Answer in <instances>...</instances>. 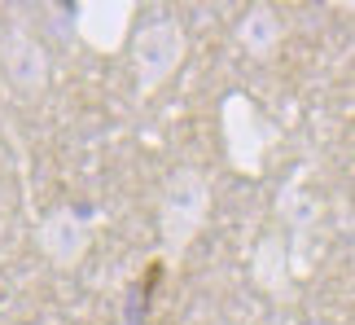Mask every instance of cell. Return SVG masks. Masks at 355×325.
Segmentation results:
<instances>
[{
  "mask_svg": "<svg viewBox=\"0 0 355 325\" xmlns=\"http://www.w3.org/2000/svg\"><path fill=\"white\" fill-rule=\"evenodd\" d=\"M0 66H5V79L18 97H40L49 88V53L22 26L5 31V40H0Z\"/></svg>",
  "mask_w": 355,
  "mask_h": 325,
  "instance_id": "obj_4",
  "label": "cell"
},
{
  "mask_svg": "<svg viewBox=\"0 0 355 325\" xmlns=\"http://www.w3.org/2000/svg\"><path fill=\"white\" fill-rule=\"evenodd\" d=\"M285 40V22L272 5H250L237 22V49L254 62H268Z\"/></svg>",
  "mask_w": 355,
  "mask_h": 325,
  "instance_id": "obj_8",
  "label": "cell"
},
{
  "mask_svg": "<svg viewBox=\"0 0 355 325\" xmlns=\"http://www.w3.org/2000/svg\"><path fill=\"white\" fill-rule=\"evenodd\" d=\"M347 9H355V0H351V5H347Z\"/></svg>",
  "mask_w": 355,
  "mask_h": 325,
  "instance_id": "obj_10",
  "label": "cell"
},
{
  "mask_svg": "<svg viewBox=\"0 0 355 325\" xmlns=\"http://www.w3.org/2000/svg\"><path fill=\"white\" fill-rule=\"evenodd\" d=\"M132 13H136L132 0H84L75 9V31L92 53L110 58V53L123 49V40L132 31Z\"/></svg>",
  "mask_w": 355,
  "mask_h": 325,
  "instance_id": "obj_6",
  "label": "cell"
},
{
  "mask_svg": "<svg viewBox=\"0 0 355 325\" xmlns=\"http://www.w3.org/2000/svg\"><path fill=\"white\" fill-rule=\"evenodd\" d=\"M35 242L53 268H79L92 247V233H88V220L75 207H53L35 228Z\"/></svg>",
  "mask_w": 355,
  "mask_h": 325,
  "instance_id": "obj_5",
  "label": "cell"
},
{
  "mask_svg": "<svg viewBox=\"0 0 355 325\" xmlns=\"http://www.w3.org/2000/svg\"><path fill=\"white\" fill-rule=\"evenodd\" d=\"M220 128H224V150H228V162L241 172V176H259L263 172V150H268V128L259 110L250 106V97H224L220 106Z\"/></svg>",
  "mask_w": 355,
  "mask_h": 325,
  "instance_id": "obj_3",
  "label": "cell"
},
{
  "mask_svg": "<svg viewBox=\"0 0 355 325\" xmlns=\"http://www.w3.org/2000/svg\"><path fill=\"white\" fill-rule=\"evenodd\" d=\"M277 220H281V228L307 233V228H316V220H320V198L311 194V189H303L298 181H290L277 194Z\"/></svg>",
  "mask_w": 355,
  "mask_h": 325,
  "instance_id": "obj_9",
  "label": "cell"
},
{
  "mask_svg": "<svg viewBox=\"0 0 355 325\" xmlns=\"http://www.w3.org/2000/svg\"><path fill=\"white\" fill-rule=\"evenodd\" d=\"M207 215H211V181L198 167H175L158 194V233L167 264H175L198 242V233L207 228Z\"/></svg>",
  "mask_w": 355,
  "mask_h": 325,
  "instance_id": "obj_1",
  "label": "cell"
},
{
  "mask_svg": "<svg viewBox=\"0 0 355 325\" xmlns=\"http://www.w3.org/2000/svg\"><path fill=\"white\" fill-rule=\"evenodd\" d=\"M250 277L254 286L272 299H290L294 290V260H290V238L285 228H268L250 251Z\"/></svg>",
  "mask_w": 355,
  "mask_h": 325,
  "instance_id": "obj_7",
  "label": "cell"
},
{
  "mask_svg": "<svg viewBox=\"0 0 355 325\" xmlns=\"http://www.w3.org/2000/svg\"><path fill=\"white\" fill-rule=\"evenodd\" d=\"M189 53L184 26L175 18H154L145 22L141 31L132 35V71H136V92L141 97H154V92L167 84V79L180 71Z\"/></svg>",
  "mask_w": 355,
  "mask_h": 325,
  "instance_id": "obj_2",
  "label": "cell"
}]
</instances>
